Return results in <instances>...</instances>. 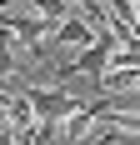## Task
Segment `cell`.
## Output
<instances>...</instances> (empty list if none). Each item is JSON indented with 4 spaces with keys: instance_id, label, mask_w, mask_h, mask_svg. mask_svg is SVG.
<instances>
[{
    "instance_id": "obj_1",
    "label": "cell",
    "mask_w": 140,
    "mask_h": 145,
    "mask_svg": "<svg viewBox=\"0 0 140 145\" xmlns=\"http://www.w3.org/2000/svg\"><path fill=\"white\" fill-rule=\"evenodd\" d=\"M115 50H120L115 35H95V40L85 45L70 65H60V70H55V80H70V75H95V80H100V75L110 70V55H115Z\"/></svg>"
},
{
    "instance_id": "obj_2",
    "label": "cell",
    "mask_w": 140,
    "mask_h": 145,
    "mask_svg": "<svg viewBox=\"0 0 140 145\" xmlns=\"http://www.w3.org/2000/svg\"><path fill=\"white\" fill-rule=\"evenodd\" d=\"M20 95L30 100V110H35V120H50V125L80 110V100H75V95H65L60 85H55V90H50V85H25Z\"/></svg>"
},
{
    "instance_id": "obj_3",
    "label": "cell",
    "mask_w": 140,
    "mask_h": 145,
    "mask_svg": "<svg viewBox=\"0 0 140 145\" xmlns=\"http://www.w3.org/2000/svg\"><path fill=\"white\" fill-rule=\"evenodd\" d=\"M90 110H95V125L105 120V130H115V135H140V105H125V95H110V100L90 105Z\"/></svg>"
},
{
    "instance_id": "obj_4",
    "label": "cell",
    "mask_w": 140,
    "mask_h": 145,
    "mask_svg": "<svg viewBox=\"0 0 140 145\" xmlns=\"http://www.w3.org/2000/svg\"><path fill=\"white\" fill-rule=\"evenodd\" d=\"M50 35H55V50H60V55H80L85 45L95 40V30L85 25V20H60Z\"/></svg>"
},
{
    "instance_id": "obj_5",
    "label": "cell",
    "mask_w": 140,
    "mask_h": 145,
    "mask_svg": "<svg viewBox=\"0 0 140 145\" xmlns=\"http://www.w3.org/2000/svg\"><path fill=\"white\" fill-rule=\"evenodd\" d=\"M0 80H5L10 90H15V80H20V75H15V45H10V25H5V15H0Z\"/></svg>"
},
{
    "instance_id": "obj_6",
    "label": "cell",
    "mask_w": 140,
    "mask_h": 145,
    "mask_svg": "<svg viewBox=\"0 0 140 145\" xmlns=\"http://www.w3.org/2000/svg\"><path fill=\"white\" fill-rule=\"evenodd\" d=\"M90 130H95V110H90V105H80L75 115H65V120H60V135H70V140H85Z\"/></svg>"
},
{
    "instance_id": "obj_7",
    "label": "cell",
    "mask_w": 140,
    "mask_h": 145,
    "mask_svg": "<svg viewBox=\"0 0 140 145\" xmlns=\"http://www.w3.org/2000/svg\"><path fill=\"white\" fill-rule=\"evenodd\" d=\"M30 5H35V15H40V20H50V25L70 20V0H30Z\"/></svg>"
},
{
    "instance_id": "obj_8",
    "label": "cell",
    "mask_w": 140,
    "mask_h": 145,
    "mask_svg": "<svg viewBox=\"0 0 140 145\" xmlns=\"http://www.w3.org/2000/svg\"><path fill=\"white\" fill-rule=\"evenodd\" d=\"M0 145H15V130H10V125H0Z\"/></svg>"
},
{
    "instance_id": "obj_9",
    "label": "cell",
    "mask_w": 140,
    "mask_h": 145,
    "mask_svg": "<svg viewBox=\"0 0 140 145\" xmlns=\"http://www.w3.org/2000/svg\"><path fill=\"white\" fill-rule=\"evenodd\" d=\"M130 20H135V25H140V0H130Z\"/></svg>"
},
{
    "instance_id": "obj_10",
    "label": "cell",
    "mask_w": 140,
    "mask_h": 145,
    "mask_svg": "<svg viewBox=\"0 0 140 145\" xmlns=\"http://www.w3.org/2000/svg\"><path fill=\"white\" fill-rule=\"evenodd\" d=\"M5 110H10V105H0V125H5Z\"/></svg>"
}]
</instances>
